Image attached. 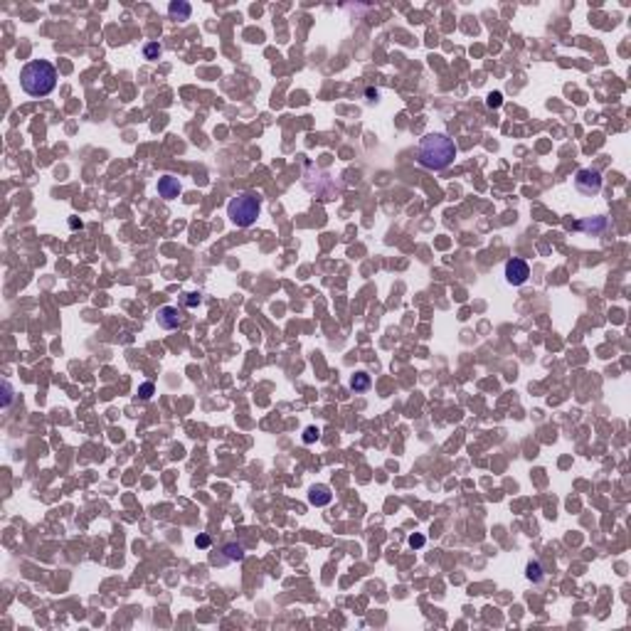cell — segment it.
<instances>
[{"mask_svg":"<svg viewBox=\"0 0 631 631\" xmlns=\"http://www.w3.org/2000/svg\"><path fill=\"white\" fill-rule=\"evenodd\" d=\"M456 158V146L454 141L444 133H427L419 141V148H417V161L422 168H429V170H444L449 168Z\"/></svg>","mask_w":631,"mask_h":631,"instance_id":"obj_1","label":"cell"},{"mask_svg":"<svg viewBox=\"0 0 631 631\" xmlns=\"http://www.w3.org/2000/svg\"><path fill=\"white\" fill-rule=\"evenodd\" d=\"M20 87L27 97H47L57 87V69L47 60H32L20 69Z\"/></svg>","mask_w":631,"mask_h":631,"instance_id":"obj_2","label":"cell"},{"mask_svg":"<svg viewBox=\"0 0 631 631\" xmlns=\"http://www.w3.org/2000/svg\"><path fill=\"white\" fill-rule=\"evenodd\" d=\"M259 212H261V202L254 193H239V195H235V198L227 202V217H230V222L242 227V230L252 227V224L257 222Z\"/></svg>","mask_w":631,"mask_h":631,"instance_id":"obj_3","label":"cell"},{"mask_svg":"<svg viewBox=\"0 0 631 631\" xmlns=\"http://www.w3.org/2000/svg\"><path fill=\"white\" fill-rule=\"evenodd\" d=\"M575 187H577V193L584 195V198L599 195V190H602V175H599V170H592V168H582V170H577V175H575Z\"/></svg>","mask_w":631,"mask_h":631,"instance_id":"obj_4","label":"cell"},{"mask_svg":"<svg viewBox=\"0 0 631 631\" xmlns=\"http://www.w3.org/2000/svg\"><path fill=\"white\" fill-rule=\"evenodd\" d=\"M528 276H530V266H528V261L523 259H508L506 261V281L510 286H520L528 281Z\"/></svg>","mask_w":631,"mask_h":631,"instance_id":"obj_5","label":"cell"},{"mask_svg":"<svg viewBox=\"0 0 631 631\" xmlns=\"http://www.w3.org/2000/svg\"><path fill=\"white\" fill-rule=\"evenodd\" d=\"M156 318H158V326H161L163 331H175L183 323V316H180V311L175 309V306H163Z\"/></svg>","mask_w":631,"mask_h":631,"instance_id":"obj_6","label":"cell"},{"mask_svg":"<svg viewBox=\"0 0 631 631\" xmlns=\"http://www.w3.org/2000/svg\"><path fill=\"white\" fill-rule=\"evenodd\" d=\"M183 193V185H180V180L175 178V175H163V178H158V195L165 200H173L178 198Z\"/></svg>","mask_w":631,"mask_h":631,"instance_id":"obj_7","label":"cell"},{"mask_svg":"<svg viewBox=\"0 0 631 631\" xmlns=\"http://www.w3.org/2000/svg\"><path fill=\"white\" fill-rule=\"evenodd\" d=\"M168 15H170V20H190V15H193V8L187 5V3H183V0H173L170 5H168Z\"/></svg>","mask_w":631,"mask_h":631,"instance_id":"obj_8","label":"cell"},{"mask_svg":"<svg viewBox=\"0 0 631 631\" xmlns=\"http://www.w3.org/2000/svg\"><path fill=\"white\" fill-rule=\"evenodd\" d=\"M331 488L328 486H313L311 488V493H309V501L313 503V506H328L331 503Z\"/></svg>","mask_w":631,"mask_h":631,"instance_id":"obj_9","label":"cell"},{"mask_svg":"<svg viewBox=\"0 0 631 631\" xmlns=\"http://www.w3.org/2000/svg\"><path fill=\"white\" fill-rule=\"evenodd\" d=\"M370 385H372V380H370V375H368V372H355V375H353V380H350V387H353L355 392H365V390H370Z\"/></svg>","mask_w":631,"mask_h":631,"instance_id":"obj_10","label":"cell"},{"mask_svg":"<svg viewBox=\"0 0 631 631\" xmlns=\"http://www.w3.org/2000/svg\"><path fill=\"white\" fill-rule=\"evenodd\" d=\"M222 552L227 555L230 562H235V560H242V557H244V547H242L239 543H227L222 547Z\"/></svg>","mask_w":631,"mask_h":631,"instance_id":"obj_11","label":"cell"},{"mask_svg":"<svg viewBox=\"0 0 631 631\" xmlns=\"http://www.w3.org/2000/svg\"><path fill=\"white\" fill-rule=\"evenodd\" d=\"M161 52H163V47L158 45V42H148V45L143 47V54H146V60H158V57H161Z\"/></svg>","mask_w":631,"mask_h":631,"instance_id":"obj_12","label":"cell"},{"mask_svg":"<svg viewBox=\"0 0 631 631\" xmlns=\"http://www.w3.org/2000/svg\"><path fill=\"white\" fill-rule=\"evenodd\" d=\"M153 392H156V385L153 383H143L141 387H138V397H141L143 402H148L150 397H153Z\"/></svg>","mask_w":631,"mask_h":631,"instance_id":"obj_13","label":"cell"},{"mask_svg":"<svg viewBox=\"0 0 631 631\" xmlns=\"http://www.w3.org/2000/svg\"><path fill=\"white\" fill-rule=\"evenodd\" d=\"M528 577H530L532 582L543 580V569H540V565H538V562H530V565H528Z\"/></svg>","mask_w":631,"mask_h":631,"instance_id":"obj_14","label":"cell"},{"mask_svg":"<svg viewBox=\"0 0 631 631\" xmlns=\"http://www.w3.org/2000/svg\"><path fill=\"white\" fill-rule=\"evenodd\" d=\"M318 436H321V432H318L316 427H309V429L303 432V442H306V444H313V442H318Z\"/></svg>","mask_w":631,"mask_h":631,"instance_id":"obj_15","label":"cell"},{"mask_svg":"<svg viewBox=\"0 0 631 631\" xmlns=\"http://www.w3.org/2000/svg\"><path fill=\"white\" fill-rule=\"evenodd\" d=\"M501 101H503V97H501V91H493V94H488V99H486V104H488L491 109H498V106H501Z\"/></svg>","mask_w":631,"mask_h":631,"instance_id":"obj_16","label":"cell"},{"mask_svg":"<svg viewBox=\"0 0 631 631\" xmlns=\"http://www.w3.org/2000/svg\"><path fill=\"white\" fill-rule=\"evenodd\" d=\"M3 390H5V397H3V407H8V405L13 402V387H10V383H3Z\"/></svg>","mask_w":631,"mask_h":631,"instance_id":"obj_17","label":"cell"},{"mask_svg":"<svg viewBox=\"0 0 631 631\" xmlns=\"http://www.w3.org/2000/svg\"><path fill=\"white\" fill-rule=\"evenodd\" d=\"M210 543H212V540H210V535H205V532L195 538V545H198V547H202V550H205V547H210Z\"/></svg>","mask_w":631,"mask_h":631,"instance_id":"obj_18","label":"cell"},{"mask_svg":"<svg viewBox=\"0 0 631 631\" xmlns=\"http://www.w3.org/2000/svg\"><path fill=\"white\" fill-rule=\"evenodd\" d=\"M409 545H412V547H422V545H424V535H419V532H414V535L409 538Z\"/></svg>","mask_w":631,"mask_h":631,"instance_id":"obj_19","label":"cell"},{"mask_svg":"<svg viewBox=\"0 0 631 631\" xmlns=\"http://www.w3.org/2000/svg\"><path fill=\"white\" fill-rule=\"evenodd\" d=\"M185 303H187V306H190V309H195V306H198V303H200V296H198V294H187Z\"/></svg>","mask_w":631,"mask_h":631,"instance_id":"obj_20","label":"cell"}]
</instances>
